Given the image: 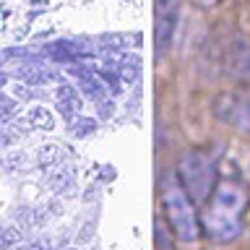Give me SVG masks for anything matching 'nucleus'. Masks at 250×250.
I'll return each instance as SVG.
<instances>
[{
    "mask_svg": "<svg viewBox=\"0 0 250 250\" xmlns=\"http://www.w3.org/2000/svg\"><path fill=\"white\" fill-rule=\"evenodd\" d=\"M177 177H180V185L185 188V193L193 201H208L211 190H214V183H216V169H214V162L206 154L190 151L180 159Z\"/></svg>",
    "mask_w": 250,
    "mask_h": 250,
    "instance_id": "7ed1b4c3",
    "label": "nucleus"
},
{
    "mask_svg": "<svg viewBox=\"0 0 250 250\" xmlns=\"http://www.w3.org/2000/svg\"><path fill=\"white\" fill-rule=\"evenodd\" d=\"M13 141V133H0V148H8Z\"/></svg>",
    "mask_w": 250,
    "mask_h": 250,
    "instance_id": "393cba45",
    "label": "nucleus"
},
{
    "mask_svg": "<svg viewBox=\"0 0 250 250\" xmlns=\"http://www.w3.org/2000/svg\"><path fill=\"white\" fill-rule=\"evenodd\" d=\"M164 214H167V222L180 240H185V242L198 240L201 227H198V216H195V208H193V198L185 193V188L177 180H172L169 188L164 190Z\"/></svg>",
    "mask_w": 250,
    "mask_h": 250,
    "instance_id": "f03ea898",
    "label": "nucleus"
},
{
    "mask_svg": "<svg viewBox=\"0 0 250 250\" xmlns=\"http://www.w3.org/2000/svg\"><path fill=\"white\" fill-rule=\"evenodd\" d=\"M47 208H50V214H62V203H60L58 198H55V201H52Z\"/></svg>",
    "mask_w": 250,
    "mask_h": 250,
    "instance_id": "a878e982",
    "label": "nucleus"
},
{
    "mask_svg": "<svg viewBox=\"0 0 250 250\" xmlns=\"http://www.w3.org/2000/svg\"><path fill=\"white\" fill-rule=\"evenodd\" d=\"M29 120H31L34 128H42V130H52L55 128V120H52L50 109H44V107H34V109H31Z\"/></svg>",
    "mask_w": 250,
    "mask_h": 250,
    "instance_id": "9b49d317",
    "label": "nucleus"
},
{
    "mask_svg": "<svg viewBox=\"0 0 250 250\" xmlns=\"http://www.w3.org/2000/svg\"><path fill=\"white\" fill-rule=\"evenodd\" d=\"M19 250H39V245H37V242H31V245H21Z\"/></svg>",
    "mask_w": 250,
    "mask_h": 250,
    "instance_id": "cd10ccee",
    "label": "nucleus"
},
{
    "mask_svg": "<svg viewBox=\"0 0 250 250\" xmlns=\"http://www.w3.org/2000/svg\"><path fill=\"white\" fill-rule=\"evenodd\" d=\"M232 123L237 125L242 133H250V97H245V99L237 97V107H234Z\"/></svg>",
    "mask_w": 250,
    "mask_h": 250,
    "instance_id": "6e6552de",
    "label": "nucleus"
},
{
    "mask_svg": "<svg viewBox=\"0 0 250 250\" xmlns=\"http://www.w3.org/2000/svg\"><path fill=\"white\" fill-rule=\"evenodd\" d=\"M97 195H99V188H91V190L83 195V201H89V203H91V201H97Z\"/></svg>",
    "mask_w": 250,
    "mask_h": 250,
    "instance_id": "bb28decb",
    "label": "nucleus"
},
{
    "mask_svg": "<svg viewBox=\"0 0 250 250\" xmlns=\"http://www.w3.org/2000/svg\"><path fill=\"white\" fill-rule=\"evenodd\" d=\"M50 188L55 193H62V190H68V188H73V169H68V167L58 169L50 177Z\"/></svg>",
    "mask_w": 250,
    "mask_h": 250,
    "instance_id": "9d476101",
    "label": "nucleus"
},
{
    "mask_svg": "<svg viewBox=\"0 0 250 250\" xmlns=\"http://www.w3.org/2000/svg\"><path fill=\"white\" fill-rule=\"evenodd\" d=\"M97 112H99L102 120H109V117L115 115V102L112 99H99L97 102Z\"/></svg>",
    "mask_w": 250,
    "mask_h": 250,
    "instance_id": "6ab92c4d",
    "label": "nucleus"
},
{
    "mask_svg": "<svg viewBox=\"0 0 250 250\" xmlns=\"http://www.w3.org/2000/svg\"><path fill=\"white\" fill-rule=\"evenodd\" d=\"M16 76H19L23 83H31V86L47 83V81H55V73H52V70L42 68L39 62H26V65H21L19 70H16Z\"/></svg>",
    "mask_w": 250,
    "mask_h": 250,
    "instance_id": "39448f33",
    "label": "nucleus"
},
{
    "mask_svg": "<svg viewBox=\"0 0 250 250\" xmlns=\"http://www.w3.org/2000/svg\"><path fill=\"white\" fill-rule=\"evenodd\" d=\"M58 102H60V104H58V112L62 115V120L73 123L76 115L81 112V99H78V94H73V97H62V99H58Z\"/></svg>",
    "mask_w": 250,
    "mask_h": 250,
    "instance_id": "1a4fd4ad",
    "label": "nucleus"
},
{
    "mask_svg": "<svg viewBox=\"0 0 250 250\" xmlns=\"http://www.w3.org/2000/svg\"><path fill=\"white\" fill-rule=\"evenodd\" d=\"M227 68H229V73H234L237 78L250 76V44L245 42V39L232 42L229 55H227Z\"/></svg>",
    "mask_w": 250,
    "mask_h": 250,
    "instance_id": "20e7f679",
    "label": "nucleus"
},
{
    "mask_svg": "<svg viewBox=\"0 0 250 250\" xmlns=\"http://www.w3.org/2000/svg\"><path fill=\"white\" fill-rule=\"evenodd\" d=\"M29 125H31L29 117H13L11 120V133L13 136H19V133L23 136V133H29Z\"/></svg>",
    "mask_w": 250,
    "mask_h": 250,
    "instance_id": "aec40b11",
    "label": "nucleus"
},
{
    "mask_svg": "<svg viewBox=\"0 0 250 250\" xmlns=\"http://www.w3.org/2000/svg\"><path fill=\"white\" fill-rule=\"evenodd\" d=\"M21 240V232L13 229V227H0V250H8L13 245H19Z\"/></svg>",
    "mask_w": 250,
    "mask_h": 250,
    "instance_id": "4468645a",
    "label": "nucleus"
},
{
    "mask_svg": "<svg viewBox=\"0 0 250 250\" xmlns=\"http://www.w3.org/2000/svg\"><path fill=\"white\" fill-rule=\"evenodd\" d=\"M65 250H76V248H65Z\"/></svg>",
    "mask_w": 250,
    "mask_h": 250,
    "instance_id": "c85d7f7f",
    "label": "nucleus"
},
{
    "mask_svg": "<svg viewBox=\"0 0 250 250\" xmlns=\"http://www.w3.org/2000/svg\"><path fill=\"white\" fill-rule=\"evenodd\" d=\"M13 94H16V97H21V99H29V89H26V86H21V83L13 86Z\"/></svg>",
    "mask_w": 250,
    "mask_h": 250,
    "instance_id": "b1692460",
    "label": "nucleus"
},
{
    "mask_svg": "<svg viewBox=\"0 0 250 250\" xmlns=\"http://www.w3.org/2000/svg\"><path fill=\"white\" fill-rule=\"evenodd\" d=\"M58 144H42L39 148V167H52L58 162Z\"/></svg>",
    "mask_w": 250,
    "mask_h": 250,
    "instance_id": "ddd939ff",
    "label": "nucleus"
},
{
    "mask_svg": "<svg viewBox=\"0 0 250 250\" xmlns=\"http://www.w3.org/2000/svg\"><path fill=\"white\" fill-rule=\"evenodd\" d=\"M5 164L11 169H19V167L26 164V154H23V151H11V154H8V159H5Z\"/></svg>",
    "mask_w": 250,
    "mask_h": 250,
    "instance_id": "412c9836",
    "label": "nucleus"
},
{
    "mask_svg": "<svg viewBox=\"0 0 250 250\" xmlns=\"http://www.w3.org/2000/svg\"><path fill=\"white\" fill-rule=\"evenodd\" d=\"M248 206V190L237 183H219L203 211V227L214 240L229 242L242 232V216Z\"/></svg>",
    "mask_w": 250,
    "mask_h": 250,
    "instance_id": "f257e3e1",
    "label": "nucleus"
},
{
    "mask_svg": "<svg viewBox=\"0 0 250 250\" xmlns=\"http://www.w3.org/2000/svg\"><path fill=\"white\" fill-rule=\"evenodd\" d=\"M31 214H34V227H39V224H44V222H47V211H44V206L31 208Z\"/></svg>",
    "mask_w": 250,
    "mask_h": 250,
    "instance_id": "4be33fe9",
    "label": "nucleus"
},
{
    "mask_svg": "<svg viewBox=\"0 0 250 250\" xmlns=\"http://www.w3.org/2000/svg\"><path fill=\"white\" fill-rule=\"evenodd\" d=\"M16 222H19L21 232H31V229H34V214H31V208L21 206L19 211H16Z\"/></svg>",
    "mask_w": 250,
    "mask_h": 250,
    "instance_id": "dca6fc26",
    "label": "nucleus"
},
{
    "mask_svg": "<svg viewBox=\"0 0 250 250\" xmlns=\"http://www.w3.org/2000/svg\"><path fill=\"white\" fill-rule=\"evenodd\" d=\"M117 76L125 86L136 83L138 76H141V58L138 55H123L120 58V65H117Z\"/></svg>",
    "mask_w": 250,
    "mask_h": 250,
    "instance_id": "423d86ee",
    "label": "nucleus"
},
{
    "mask_svg": "<svg viewBox=\"0 0 250 250\" xmlns=\"http://www.w3.org/2000/svg\"><path fill=\"white\" fill-rule=\"evenodd\" d=\"M128 37L125 34H104L102 37V50H125Z\"/></svg>",
    "mask_w": 250,
    "mask_h": 250,
    "instance_id": "2eb2a0df",
    "label": "nucleus"
},
{
    "mask_svg": "<svg viewBox=\"0 0 250 250\" xmlns=\"http://www.w3.org/2000/svg\"><path fill=\"white\" fill-rule=\"evenodd\" d=\"M16 112V102L5 94H0V120H11Z\"/></svg>",
    "mask_w": 250,
    "mask_h": 250,
    "instance_id": "a211bd4d",
    "label": "nucleus"
},
{
    "mask_svg": "<svg viewBox=\"0 0 250 250\" xmlns=\"http://www.w3.org/2000/svg\"><path fill=\"white\" fill-rule=\"evenodd\" d=\"M76 94V89L70 83H62V86H58V99H62V97H73Z\"/></svg>",
    "mask_w": 250,
    "mask_h": 250,
    "instance_id": "5701e85b",
    "label": "nucleus"
},
{
    "mask_svg": "<svg viewBox=\"0 0 250 250\" xmlns=\"http://www.w3.org/2000/svg\"><path fill=\"white\" fill-rule=\"evenodd\" d=\"M70 130H73L78 138L94 136V133H97V120H91V117H78V120H73V125H70Z\"/></svg>",
    "mask_w": 250,
    "mask_h": 250,
    "instance_id": "f8f14e48",
    "label": "nucleus"
},
{
    "mask_svg": "<svg viewBox=\"0 0 250 250\" xmlns=\"http://www.w3.org/2000/svg\"><path fill=\"white\" fill-rule=\"evenodd\" d=\"M94 227H97V216H89L83 222V227H81V232H78V242H91V237H94Z\"/></svg>",
    "mask_w": 250,
    "mask_h": 250,
    "instance_id": "f3484780",
    "label": "nucleus"
},
{
    "mask_svg": "<svg viewBox=\"0 0 250 250\" xmlns=\"http://www.w3.org/2000/svg\"><path fill=\"white\" fill-rule=\"evenodd\" d=\"M78 83H81V91L86 94V97H91V99H102V94H104V81L94 76V70L86 73V76H81Z\"/></svg>",
    "mask_w": 250,
    "mask_h": 250,
    "instance_id": "0eeeda50",
    "label": "nucleus"
}]
</instances>
